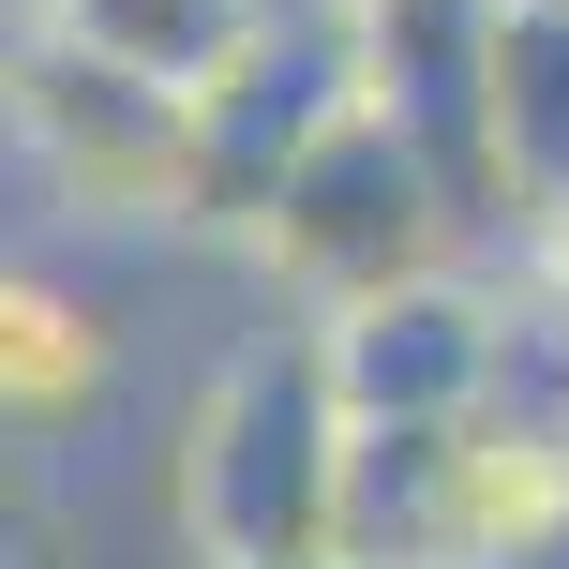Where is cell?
Wrapping results in <instances>:
<instances>
[{"label": "cell", "mask_w": 569, "mask_h": 569, "mask_svg": "<svg viewBox=\"0 0 569 569\" xmlns=\"http://www.w3.org/2000/svg\"><path fill=\"white\" fill-rule=\"evenodd\" d=\"M345 450H360V420H345V390H330L315 315L256 300L226 345H210L196 405H180V435H166V525H180V555H196V569L330 555Z\"/></svg>", "instance_id": "cell-1"}, {"label": "cell", "mask_w": 569, "mask_h": 569, "mask_svg": "<svg viewBox=\"0 0 569 569\" xmlns=\"http://www.w3.org/2000/svg\"><path fill=\"white\" fill-rule=\"evenodd\" d=\"M16 196L60 240L210 256V120L60 30H16Z\"/></svg>", "instance_id": "cell-2"}, {"label": "cell", "mask_w": 569, "mask_h": 569, "mask_svg": "<svg viewBox=\"0 0 569 569\" xmlns=\"http://www.w3.org/2000/svg\"><path fill=\"white\" fill-rule=\"evenodd\" d=\"M345 569H540L569 555V435L525 420H435V435H360L345 450Z\"/></svg>", "instance_id": "cell-3"}, {"label": "cell", "mask_w": 569, "mask_h": 569, "mask_svg": "<svg viewBox=\"0 0 569 569\" xmlns=\"http://www.w3.org/2000/svg\"><path fill=\"white\" fill-rule=\"evenodd\" d=\"M450 256H495V240L465 226V196L360 106L330 150H300V166L270 180V210L240 226L226 270L256 284V300H284V315H345V300L420 284V270H450Z\"/></svg>", "instance_id": "cell-4"}, {"label": "cell", "mask_w": 569, "mask_h": 569, "mask_svg": "<svg viewBox=\"0 0 569 569\" xmlns=\"http://www.w3.org/2000/svg\"><path fill=\"white\" fill-rule=\"evenodd\" d=\"M510 330H525V270H510V256H450V270H420V284H375V300L315 315L330 390H345L360 435L480 420L495 375H510Z\"/></svg>", "instance_id": "cell-5"}, {"label": "cell", "mask_w": 569, "mask_h": 569, "mask_svg": "<svg viewBox=\"0 0 569 569\" xmlns=\"http://www.w3.org/2000/svg\"><path fill=\"white\" fill-rule=\"evenodd\" d=\"M375 106V30L345 16V0H270L256 46L210 76V256H240V226L270 210V180L300 166V150H330L345 120Z\"/></svg>", "instance_id": "cell-6"}, {"label": "cell", "mask_w": 569, "mask_h": 569, "mask_svg": "<svg viewBox=\"0 0 569 569\" xmlns=\"http://www.w3.org/2000/svg\"><path fill=\"white\" fill-rule=\"evenodd\" d=\"M360 30H375V120L510 256V166H495V30H510V0H375Z\"/></svg>", "instance_id": "cell-7"}, {"label": "cell", "mask_w": 569, "mask_h": 569, "mask_svg": "<svg viewBox=\"0 0 569 569\" xmlns=\"http://www.w3.org/2000/svg\"><path fill=\"white\" fill-rule=\"evenodd\" d=\"M120 375H136L120 300H90L60 256H16V284H0V405H16V450H90L120 420Z\"/></svg>", "instance_id": "cell-8"}, {"label": "cell", "mask_w": 569, "mask_h": 569, "mask_svg": "<svg viewBox=\"0 0 569 569\" xmlns=\"http://www.w3.org/2000/svg\"><path fill=\"white\" fill-rule=\"evenodd\" d=\"M256 16L270 0H16V30H60V46L120 60V76L180 90V106H210V76L256 46Z\"/></svg>", "instance_id": "cell-9"}, {"label": "cell", "mask_w": 569, "mask_h": 569, "mask_svg": "<svg viewBox=\"0 0 569 569\" xmlns=\"http://www.w3.org/2000/svg\"><path fill=\"white\" fill-rule=\"evenodd\" d=\"M495 166H510V240L569 226V0H510L495 30Z\"/></svg>", "instance_id": "cell-10"}, {"label": "cell", "mask_w": 569, "mask_h": 569, "mask_svg": "<svg viewBox=\"0 0 569 569\" xmlns=\"http://www.w3.org/2000/svg\"><path fill=\"white\" fill-rule=\"evenodd\" d=\"M510 270H525V284H540V300L569 315V226H525V240H510Z\"/></svg>", "instance_id": "cell-11"}, {"label": "cell", "mask_w": 569, "mask_h": 569, "mask_svg": "<svg viewBox=\"0 0 569 569\" xmlns=\"http://www.w3.org/2000/svg\"><path fill=\"white\" fill-rule=\"evenodd\" d=\"M284 569H345V555H284Z\"/></svg>", "instance_id": "cell-12"}]
</instances>
